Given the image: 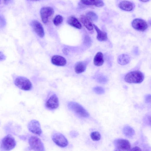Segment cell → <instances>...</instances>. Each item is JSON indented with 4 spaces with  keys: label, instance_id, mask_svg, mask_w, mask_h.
Wrapping results in <instances>:
<instances>
[{
    "label": "cell",
    "instance_id": "9a60e30c",
    "mask_svg": "<svg viewBox=\"0 0 151 151\" xmlns=\"http://www.w3.org/2000/svg\"><path fill=\"white\" fill-rule=\"evenodd\" d=\"M67 22L70 25L78 29H81V25L78 20L75 17L71 16L67 19Z\"/></svg>",
    "mask_w": 151,
    "mask_h": 151
},
{
    "label": "cell",
    "instance_id": "30bf717a",
    "mask_svg": "<svg viewBox=\"0 0 151 151\" xmlns=\"http://www.w3.org/2000/svg\"><path fill=\"white\" fill-rule=\"evenodd\" d=\"M27 128L29 130L34 134L40 135L42 132L40 124L37 120L33 119L28 124Z\"/></svg>",
    "mask_w": 151,
    "mask_h": 151
},
{
    "label": "cell",
    "instance_id": "5b68a950",
    "mask_svg": "<svg viewBox=\"0 0 151 151\" xmlns=\"http://www.w3.org/2000/svg\"><path fill=\"white\" fill-rule=\"evenodd\" d=\"M29 143L30 148L35 151H43L44 150V145L37 137L32 136L28 140Z\"/></svg>",
    "mask_w": 151,
    "mask_h": 151
},
{
    "label": "cell",
    "instance_id": "52a82bcc",
    "mask_svg": "<svg viewBox=\"0 0 151 151\" xmlns=\"http://www.w3.org/2000/svg\"><path fill=\"white\" fill-rule=\"evenodd\" d=\"M53 142L58 146L61 147H66L68 142L65 137L62 134L58 132L53 133L52 136Z\"/></svg>",
    "mask_w": 151,
    "mask_h": 151
},
{
    "label": "cell",
    "instance_id": "277c9868",
    "mask_svg": "<svg viewBox=\"0 0 151 151\" xmlns=\"http://www.w3.org/2000/svg\"><path fill=\"white\" fill-rule=\"evenodd\" d=\"M15 85L19 89L24 91H29L32 88V84L30 81L27 78L19 76L14 81Z\"/></svg>",
    "mask_w": 151,
    "mask_h": 151
},
{
    "label": "cell",
    "instance_id": "44dd1931",
    "mask_svg": "<svg viewBox=\"0 0 151 151\" xmlns=\"http://www.w3.org/2000/svg\"><path fill=\"white\" fill-rule=\"evenodd\" d=\"M130 60L129 56L127 55L122 54L118 57V63L122 65H124L128 63Z\"/></svg>",
    "mask_w": 151,
    "mask_h": 151
},
{
    "label": "cell",
    "instance_id": "9c48e42d",
    "mask_svg": "<svg viewBox=\"0 0 151 151\" xmlns=\"http://www.w3.org/2000/svg\"><path fill=\"white\" fill-rule=\"evenodd\" d=\"M114 143L117 150L128 151L131 149V145L129 142L125 139H120L115 140Z\"/></svg>",
    "mask_w": 151,
    "mask_h": 151
},
{
    "label": "cell",
    "instance_id": "f1b7e54d",
    "mask_svg": "<svg viewBox=\"0 0 151 151\" xmlns=\"http://www.w3.org/2000/svg\"><path fill=\"white\" fill-rule=\"evenodd\" d=\"M145 101L146 103H149L151 101V95L148 94L145 96Z\"/></svg>",
    "mask_w": 151,
    "mask_h": 151
},
{
    "label": "cell",
    "instance_id": "e575fe53",
    "mask_svg": "<svg viewBox=\"0 0 151 151\" xmlns=\"http://www.w3.org/2000/svg\"></svg>",
    "mask_w": 151,
    "mask_h": 151
},
{
    "label": "cell",
    "instance_id": "ac0fdd59",
    "mask_svg": "<svg viewBox=\"0 0 151 151\" xmlns=\"http://www.w3.org/2000/svg\"><path fill=\"white\" fill-rule=\"evenodd\" d=\"M83 4L87 5H94L96 7H102L104 5L102 0H81Z\"/></svg>",
    "mask_w": 151,
    "mask_h": 151
},
{
    "label": "cell",
    "instance_id": "83f0119b",
    "mask_svg": "<svg viewBox=\"0 0 151 151\" xmlns=\"http://www.w3.org/2000/svg\"><path fill=\"white\" fill-rule=\"evenodd\" d=\"M5 24V21L4 17L0 15V27H3Z\"/></svg>",
    "mask_w": 151,
    "mask_h": 151
},
{
    "label": "cell",
    "instance_id": "8992f818",
    "mask_svg": "<svg viewBox=\"0 0 151 151\" xmlns=\"http://www.w3.org/2000/svg\"><path fill=\"white\" fill-rule=\"evenodd\" d=\"M59 104L58 98L54 93L48 96L45 104L46 108L50 110H53L57 109L58 107Z\"/></svg>",
    "mask_w": 151,
    "mask_h": 151
},
{
    "label": "cell",
    "instance_id": "1f68e13d",
    "mask_svg": "<svg viewBox=\"0 0 151 151\" xmlns=\"http://www.w3.org/2000/svg\"><path fill=\"white\" fill-rule=\"evenodd\" d=\"M10 0H4V3L6 4H7Z\"/></svg>",
    "mask_w": 151,
    "mask_h": 151
},
{
    "label": "cell",
    "instance_id": "8fae6325",
    "mask_svg": "<svg viewBox=\"0 0 151 151\" xmlns=\"http://www.w3.org/2000/svg\"><path fill=\"white\" fill-rule=\"evenodd\" d=\"M132 25L134 29L142 32L145 30L148 27L147 22L144 20L139 18L134 19L132 22Z\"/></svg>",
    "mask_w": 151,
    "mask_h": 151
},
{
    "label": "cell",
    "instance_id": "2e32d148",
    "mask_svg": "<svg viewBox=\"0 0 151 151\" xmlns=\"http://www.w3.org/2000/svg\"><path fill=\"white\" fill-rule=\"evenodd\" d=\"M96 31L97 32V39L100 41H104L107 40L108 39L107 33L101 30L96 25L93 24Z\"/></svg>",
    "mask_w": 151,
    "mask_h": 151
},
{
    "label": "cell",
    "instance_id": "e0dca14e",
    "mask_svg": "<svg viewBox=\"0 0 151 151\" xmlns=\"http://www.w3.org/2000/svg\"><path fill=\"white\" fill-rule=\"evenodd\" d=\"M80 20L83 25L88 30L91 31L93 29V25L91 21L85 15H81Z\"/></svg>",
    "mask_w": 151,
    "mask_h": 151
},
{
    "label": "cell",
    "instance_id": "ba28073f",
    "mask_svg": "<svg viewBox=\"0 0 151 151\" xmlns=\"http://www.w3.org/2000/svg\"><path fill=\"white\" fill-rule=\"evenodd\" d=\"M54 10L51 7L47 6L42 8L40 10V13L43 23H47L49 18L54 14Z\"/></svg>",
    "mask_w": 151,
    "mask_h": 151
},
{
    "label": "cell",
    "instance_id": "4dcf8cb0",
    "mask_svg": "<svg viewBox=\"0 0 151 151\" xmlns=\"http://www.w3.org/2000/svg\"><path fill=\"white\" fill-rule=\"evenodd\" d=\"M130 150L131 151H141L142 150L139 147L136 146L133 147Z\"/></svg>",
    "mask_w": 151,
    "mask_h": 151
},
{
    "label": "cell",
    "instance_id": "603a6c76",
    "mask_svg": "<svg viewBox=\"0 0 151 151\" xmlns=\"http://www.w3.org/2000/svg\"><path fill=\"white\" fill-rule=\"evenodd\" d=\"M90 21H96L98 19V16L94 12L89 11L86 14V16Z\"/></svg>",
    "mask_w": 151,
    "mask_h": 151
},
{
    "label": "cell",
    "instance_id": "cb8c5ba5",
    "mask_svg": "<svg viewBox=\"0 0 151 151\" xmlns=\"http://www.w3.org/2000/svg\"><path fill=\"white\" fill-rule=\"evenodd\" d=\"M63 18L62 16L60 15L56 16L53 20V22L54 25L58 26L63 22Z\"/></svg>",
    "mask_w": 151,
    "mask_h": 151
},
{
    "label": "cell",
    "instance_id": "d6a6232c",
    "mask_svg": "<svg viewBox=\"0 0 151 151\" xmlns=\"http://www.w3.org/2000/svg\"><path fill=\"white\" fill-rule=\"evenodd\" d=\"M141 1L144 2H147L149 1V0H139Z\"/></svg>",
    "mask_w": 151,
    "mask_h": 151
},
{
    "label": "cell",
    "instance_id": "5bb4252c",
    "mask_svg": "<svg viewBox=\"0 0 151 151\" xmlns=\"http://www.w3.org/2000/svg\"><path fill=\"white\" fill-rule=\"evenodd\" d=\"M118 6L120 9L126 11H132L134 7L133 3L127 0L120 2Z\"/></svg>",
    "mask_w": 151,
    "mask_h": 151
},
{
    "label": "cell",
    "instance_id": "d6986e66",
    "mask_svg": "<svg viewBox=\"0 0 151 151\" xmlns=\"http://www.w3.org/2000/svg\"><path fill=\"white\" fill-rule=\"evenodd\" d=\"M103 55L101 52H98L93 59L94 64L97 66L102 65L104 63Z\"/></svg>",
    "mask_w": 151,
    "mask_h": 151
},
{
    "label": "cell",
    "instance_id": "ffe728a7",
    "mask_svg": "<svg viewBox=\"0 0 151 151\" xmlns=\"http://www.w3.org/2000/svg\"><path fill=\"white\" fill-rule=\"evenodd\" d=\"M86 67V63L83 61L77 62L76 64L74 69L76 73L77 74H80L84 72Z\"/></svg>",
    "mask_w": 151,
    "mask_h": 151
},
{
    "label": "cell",
    "instance_id": "7c38bea8",
    "mask_svg": "<svg viewBox=\"0 0 151 151\" xmlns=\"http://www.w3.org/2000/svg\"><path fill=\"white\" fill-rule=\"evenodd\" d=\"M34 31L40 37L42 38L45 35V32L42 24L38 21L34 20L30 23Z\"/></svg>",
    "mask_w": 151,
    "mask_h": 151
},
{
    "label": "cell",
    "instance_id": "6da1fadb",
    "mask_svg": "<svg viewBox=\"0 0 151 151\" xmlns=\"http://www.w3.org/2000/svg\"><path fill=\"white\" fill-rule=\"evenodd\" d=\"M16 145L14 138L11 134H8L1 140L0 143L1 151H8L14 149Z\"/></svg>",
    "mask_w": 151,
    "mask_h": 151
},
{
    "label": "cell",
    "instance_id": "7402d4cb",
    "mask_svg": "<svg viewBox=\"0 0 151 151\" xmlns=\"http://www.w3.org/2000/svg\"><path fill=\"white\" fill-rule=\"evenodd\" d=\"M123 132L124 134L129 138L132 137L135 134L134 129L129 126L124 127L123 129Z\"/></svg>",
    "mask_w": 151,
    "mask_h": 151
},
{
    "label": "cell",
    "instance_id": "d4e9b609",
    "mask_svg": "<svg viewBox=\"0 0 151 151\" xmlns=\"http://www.w3.org/2000/svg\"><path fill=\"white\" fill-rule=\"evenodd\" d=\"M90 136L91 139L95 141L99 140L101 137L100 134L97 131L92 132Z\"/></svg>",
    "mask_w": 151,
    "mask_h": 151
},
{
    "label": "cell",
    "instance_id": "4fadbf2b",
    "mask_svg": "<svg viewBox=\"0 0 151 151\" xmlns=\"http://www.w3.org/2000/svg\"><path fill=\"white\" fill-rule=\"evenodd\" d=\"M51 62L53 65L58 66H64L66 64V60L63 57L59 55L53 56L51 58Z\"/></svg>",
    "mask_w": 151,
    "mask_h": 151
},
{
    "label": "cell",
    "instance_id": "7a4b0ae2",
    "mask_svg": "<svg viewBox=\"0 0 151 151\" xmlns=\"http://www.w3.org/2000/svg\"><path fill=\"white\" fill-rule=\"evenodd\" d=\"M69 109L78 116L83 117H88L89 114L87 111L81 105L74 101H70L68 104Z\"/></svg>",
    "mask_w": 151,
    "mask_h": 151
},
{
    "label": "cell",
    "instance_id": "3957f363",
    "mask_svg": "<svg viewBox=\"0 0 151 151\" xmlns=\"http://www.w3.org/2000/svg\"><path fill=\"white\" fill-rule=\"evenodd\" d=\"M144 79L143 74L139 71H134L128 73L125 76V81L130 83H141Z\"/></svg>",
    "mask_w": 151,
    "mask_h": 151
},
{
    "label": "cell",
    "instance_id": "836d02e7",
    "mask_svg": "<svg viewBox=\"0 0 151 151\" xmlns=\"http://www.w3.org/2000/svg\"><path fill=\"white\" fill-rule=\"evenodd\" d=\"M27 0L28 1H39L40 0Z\"/></svg>",
    "mask_w": 151,
    "mask_h": 151
},
{
    "label": "cell",
    "instance_id": "f546056e",
    "mask_svg": "<svg viewBox=\"0 0 151 151\" xmlns=\"http://www.w3.org/2000/svg\"><path fill=\"white\" fill-rule=\"evenodd\" d=\"M6 56L1 52L0 51V61H2L5 60Z\"/></svg>",
    "mask_w": 151,
    "mask_h": 151
},
{
    "label": "cell",
    "instance_id": "484cf974",
    "mask_svg": "<svg viewBox=\"0 0 151 151\" xmlns=\"http://www.w3.org/2000/svg\"><path fill=\"white\" fill-rule=\"evenodd\" d=\"M93 91L98 94H102L105 92L104 89L100 86H96L93 88Z\"/></svg>",
    "mask_w": 151,
    "mask_h": 151
},
{
    "label": "cell",
    "instance_id": "4316f807",
    "mask_svg": "<svg viewBox=\"0 0 151 151\" xmlns=\"http://www.w3.org/2000/svg\"><path fill=\"white\" fill-rule=\"evenodd\" d=\"M97 81L100 83H105L107 82V79L104 76H100L97 79Z\"/></svg>",
    "mask_w": 151,
    "mask_h": 151
}]
</instances>
